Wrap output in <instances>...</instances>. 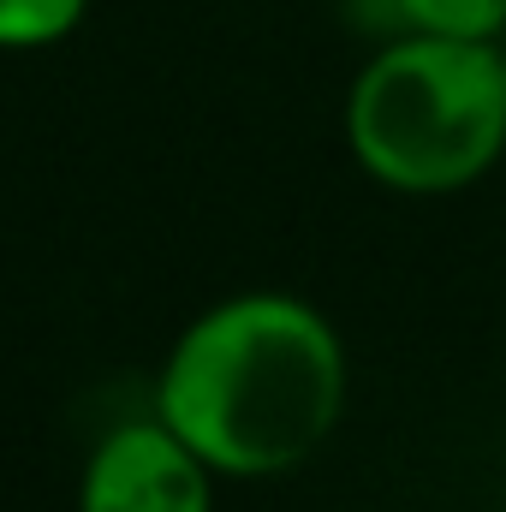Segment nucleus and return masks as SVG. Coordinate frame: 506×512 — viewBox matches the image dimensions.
<instances>
[{"label": "nucleus", "instance_id": "obj_1", "mask_svg": "<svg viewBox=\"0 0 506 512\" xmlns=\"http://www.w3.org/2000/svg\"><path fill=\"white\" fill-rule=\"evenodd\" d=\"M346 411V352L292 292H239L203 310L155 387V417L221 477L304 465Z\"/></svg>", "mask_w": 506, "mask_h": 512}, {"label": "nucleus", "instance_id": "obj_2", "mask_svg": "<svg viewBox=\"0 0 506 512\" xmlns=\"http://www.w3.org/2000/svg\"><path fill=\"white\" fill-rule=\"evenodd\" d=\"M358 167L411 197L483 179L506 149L501 42H453L405 30L358 72L346 96Z\"/></svg>", "mask_w": 506, "mask_h": 512}, {"label": "nucleus", "instance_id": "obj_3", "mask_svg": "<svg viewBox=\"0 0 506 512\" xmlns=\"http://www.w3.org/2000/svg\"><path fill=\"white\" fill-rule=\"evenodd\" d=\"M209 459L185 447L161 417L114 429L78 483V512H215Z\"/></svg>", "mask_w": 506, "mask_h": 512}, {"label": "nucleus", "instance_id": "obj_4", "mask_svg": "<svg viewBox=\"0 0 506 512\" xmlns=\"http://www.w3.org/2000/svg\"><path fill=\"white\" fill-rule=\"evenodd\" d=\"M393 12L417 36H453V42L506 36V0H393Z\"/></svg>", "mask_w": 506, "mask_h": 512}, {"label": "nucleus", "instance_id": "obj_5", "mask_svg": "<svg viewBox=\"0 0 506 512\" xmlns=\"http://www.w3.org/2000/svg\"><path fill=\"white\" fill-rule=\"evenodd\" d=\"M90 0H0V48H48L78 30Z\"/></svg>", "mask_w": 506, "mask_h": 512}, {"label": "nucleus", "instance_id": "obj_6", "mask_svg": "<svg viewBox=\"0 0 506 512\" xmlns=\"http://www.w3.org/2000/svg\"><path fill=\"white\" fill-rule=\"evenodd\" d=\"M501 72H506V42H501Z\"/></svg>", "mask_w": 506, "mask_h": 512}]
</instances>
